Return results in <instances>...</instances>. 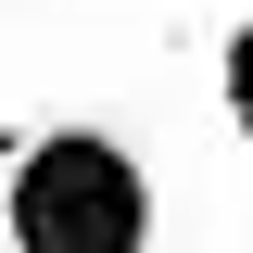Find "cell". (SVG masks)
Wrapping results in <instances>:
<instances>
[{
  "label": "cell",
  "instance_id": "1",
  "mask_svg": "<svg viewBox=\"0 0 253 253\" xmlns=\"http://www.w3.org/2000/svg\"><path fill=\"white\" fill-rule=\"evenodd\" d=\"M152 152L101 114H51L0 139V253H152Z\"/></svg>",
  "mask_w": 253,
  "mask_h": 253
},
{
  "label": "cell",
  "instance_id": "2",
  "mask_svg": "<svg viewBox=\"0 0 253 253\" xmlns=\"http://www.w3.org/2000/svg\"><path fill=\"white\" fill-rule=\"evenodd\" d=\"M215 101H228V126L253 139V13H241L228 38H215Z\"/></svg>",
  "mask_w": 253,
  "mask_h": 253
}]
</instances>
